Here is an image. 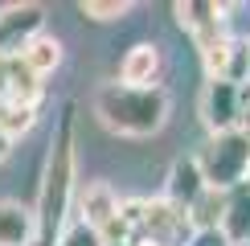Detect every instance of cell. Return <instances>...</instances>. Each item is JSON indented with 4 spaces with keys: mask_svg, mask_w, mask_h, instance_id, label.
Segmentation results:
<instances>
[{
    "mask_svg": "<svg viewBox=\"0 0 250 246\" xmlns=\"http://www.w3.org/2000/svg\"><path fill=\"white\" fill-rule=\"evenodd\" d=\"M209 189L201 177V168H197V156L189 160H176L172 168H168V184H164V201L176 205V209H189V205L201 197V193Z\"/></svg>",
    "mask_w": 250,
    "mask_h": 246,
    "instance_id": "ba28073f",
    "label": "cell"
},
{
    "mask_svg": "<svg viewBox=\"0 0 250 246\" xmlns=\"http://www.w3.org/2000/svg\"><path fill=\"white\" fill-rule=\"evenodd\" d=\"M17 58L25 62V66L33 70L37 78H45V74H54V70L62 66V41H58V37H49V33H37V37L29 41V45L21 49Z\"/></svg>",
    "mask_w": 250,
    "mask_h": 246,
    "instance_id": "7c38bea8",
    "label": "cell"
},
{
    "mask_svg": "<svg viewBox=\"0 0 250 246\" xmlns=\"http://www.w3.org/2000/svg\"><path fill=\"white\" fill-rule=\"evenodd\" d=\"M4 66H8V58H0V99H4Z\"/></svg>",
    "mask_w": 250,
    "mask_h": 246,
    "instance_id": "ffe728a7",
    "label": "cell"
},
{
    "mask_svg": "<svg viewBox=\"0 0 250 246\" xmlns=\"http://www.w3.org/2000/svg\"><path fill=\"white\" fill-rule=\"evenodd\" d=\"M197 168L209 189L230 193L234 184H242L250 177V136L246 131H226V136H213L205 144V152L197 156Z\"/></svg>",
    "mask_w": 250,
    "mask_h": 246,
    "instance_id": "3957f363",
    "label": "cell"
},
{
    "mask_svg": "<svg viewBox=\"0 0 250 246\" xmlns=\"http://www.w3.org/2000/svg\"><path fill=\"white\" fill-rule=\"evenodd\" d=\"M78 13L86 20H123L131 13V4H127V0H82Z\"/></svg>",
    "mask_w": 250,
    "mask_h": 246,
    "instance_id": "2e32d148",
    "label": "cell"
},
{
    "mask_svg": "<svg viewBox=\"0 0 250 246\" xmlns=\"http://www.w3.org/2000/svg\"><path fill=\"white\" fill-rule=\"evenodd\" d=\"M201 119L213 136H226V131L242 127V86L226 78H209L201 95Z\"/></svg>",
    "mask_w": 250,
    "mask_h": 246,
    "instance_id": "277c9868",
    "label": "cell"
},
{
    "mask_svg": "<svg viewBox=\"0 0 250 246\" xmlns=\"http://www.w3.org/2000/svg\"><path fill=\"white\" fill-rule=\"evenodd\" d=\"M74 102L62 107V119L54 127L45 152V172H41V193H37V246H58L62 230L70 226L74 209Z\"/></svg>",
    "mask_w": 250,
    "mask_h": 246,
    "instance_id": "6da1fadb",
    "label": "cell"
},
{
    "mask_svg": "<svg viewBox=\"0 0 250 246\" xmlns=\"http://www.w3.org/2000/svg\"><path fill=\"white\" fill-rule=\"evenodd\" d=\"M156 74H160V45L156 41L131 45L119 62V86H156Z\"/></svg>",
    "mask_w": 250,
    "mask_h": 246,
    "instance_id": "52a82bcc",
    "label": "cell"
},
{
    "mask_svg": "<svg viewBox=\"0 0 250 246\" xmlns=\"http://www.w3.org/2000/svg\"><path fill=\"white\" fill-rule=\"evenodd\" d=\"M58 246H103V238L90 226H82V222H70L66 230H62V238H58Z\"/></svg>",
    "mask_w": 250,
    "mask_h": 246,
    "instance_id": "e0dca14e",
    "label": "cell"
},
{
    "mask_svg": "<svg viewBox=\"0 0 250 246\" xmlns=\"http://www.w3.org/2000/svg\"><path fill=\"white\" fill-rule=\"evenodd\" d=\"M185 246H230V238H226L222 230H193Z\"/></svg>",
    "mask_w": 250,
    "mask_h": 246,
    "instance_id": "ac0fdd59",
    "label": "cell"
},
{
    "mask_svg": "<svg viewBox=\"0 0 250 246\" xmlns=\"http://www.w3.org/2000/svg\"><path fill=\"white\" fill-rule=\"evenodd\" d=\"M238 131L250 136V86H242V127H238Z\"/></svg>",
    "mask_w": 250,
    "mask_h": 246,
    "instance_id": "d6986e66",
    "label": "cell"
},
{
    "mask_svg": "<svg viewBox=\"0 0 250 246\" xmlns=\"http://www.w3.org/2000/svg\"><path fill=\"white\" fill-rule=\"evenodd\" d=\"M95 115L115 136L144 140L164 127L168 95H164V86H119V82H107V86L95 90Z\"/></svg>",
    "mask_w": 250,
    "mask_h": 246,
    "instance_id": "7a4b0ae2",
    "label": "cell"
},
{
    "mask_svg": "<svg viewBox=\"0 0 250 246\" xmlns=\"http://www.w3.org/2000/svg\"><path fill=\"white\" fill-rule=\"evenodd\" d=\"M41 78L33 74V70L25 66L21 58H8L4 66V102H17V107H37L41 99Z\"/></svg>",
    "mask_w": 250,
    "mask_h": 246,
    "instance_id": "8fae6325",
    "label": "cell"
},
{
    "mask_svg": "<svg viewBox=\"0 0 250 246\" xmlns=\"http://www.w3.org/2000/svg\"><path fill=\"white\" fill-rule=\"evenodd\" d=\"M74 205H78V222L90 226L95 234H103L119 218V197L107 181H90L86 189H74Z\"/></svg>",
    "mask_w": 250,
    "mask_h": 246,
    "instance_id": "8992f818",
    "label": "cell"
},
{
    "mask_svg": "<svg viewBox=\"0 0 250 246\" xmlns=\"http://www.w3.org/2000/svg\"><path fill=\"white\" fill-rule=\"evenodd\" d=\"M222 234L230 238V246H246V242H250V181L234 184V189L226 193Z\"/></svg>",
    "mask_w": 250,
    "mask_h": 246,
    "instance_id": "30bf717a",
    "label": "cell"
},
{
    "mask_svg": "<svg viewBox=\"0 0 250 246\" xmlns=\"http://www.w3.org/2000/svg\"><path fill=\"white\" fill-rule=\"evenodd\" d=\"M41 25H45V8L25 0V4H4L0 8V58H17L29 45Z\"/></svg>",
    "mask_w": 250,
    "mask_h": 246,
    "instance_id": "5b68a950",
    "label": "cell"
},
{
    "mask_svg": "<svg viewBox=\"0 0 250 246\" xmlns=\"http://www.w3.org/2000/svg\"><path fill=\"white\" fill-rule=\"evenodd\" d=\"M4 156H8V140L0 136V160H4Z\"/></svg>",
    "mask_w": 250,
    "mask_h": 246,
    "instance_id": "44dd1931",
    "label": "cell"
},
{
    "mask_svg": "<svg viewBox=\"0 0 250 246\" xmlns=\"http://www.w3.org/2000/svg\"><path fill=\"white\" fill-rule=\"evenodd\" d=\"M222 78L234 82V86H246V82H250V49H246V41H230V54H226Z\"/></svg>",
    "mask_w": 250,
    "mask_h": 246,
    "instance_id": "9a60e30c",
    "label": "cell"
},
{
    "mask_svg": "<svg viewBox=\"0 0 250 246\" xmlns=\"http://www.w3.org/2000/svg\"><path fill=\"white\" fill-rule=\"evenodd\" d=\"M37 123V107H17V102H4V111H0V136L8 144L21 140L25 131H33Z\"/></svg>",
    "mask_w": 250,
    "mask_h": 246,
    "instance_id": "5bb4252c",
    "label": "cell"
},
{
    "mask_svg": "<svg viewBox=\"0 0 250 246\" xmlns=\"http://www.w3.org/2000/svg\"><path fill=\"white\" fill-rule=\"evenodd\" d=\"M37 242V218L21 201H0V246H33Z\"/></svg>",
    "mask_w": 250,
    "mask_h": 246,
    "instance_id": "9c48e42d",
    "label": "cell"
},
{
    "mask_svg": "<svg viewBox=\"0 0 250 246\" xmlns=\"http://www.w3.org/2000/svg\"><path fill=\"white\" fill-rule=\"evenodd\" d=\"M222 213H226V193L205 189L201 197L185 209V218H189L193 230H222Z\"/></svg>",
    "mask_w": 250,
    "mask_h": 246,
    "instance_id": "4fadbf2b",
    "label": "cell"
},
{
    "mask_svg": "<svg viewBox=\"0 0 250 246\" xmlns=\"http://www.w3.org/2000/svg\"><path fill=\"white\" fill-rule=\"evenodd\" d=\"M246 49H250V37H246ZM246 86H250V82H246Z\"/></svg>",
    "mask_w": 250,
    "mask_h": 246,
    "instance_id": "7402d4cb",
    "label": "cell"
}]
</instances>
